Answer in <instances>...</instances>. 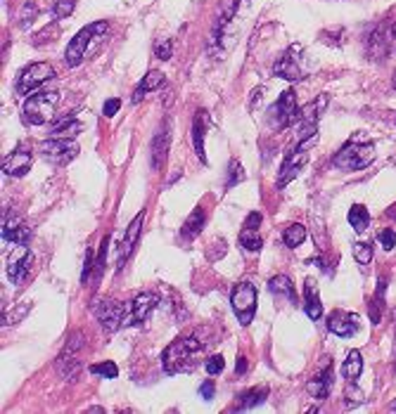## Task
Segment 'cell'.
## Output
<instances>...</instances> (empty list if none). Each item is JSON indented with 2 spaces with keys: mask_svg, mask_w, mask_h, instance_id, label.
Returning a JSON list of instances; mask_svg holds the SVG:
<instances>
[{
  "mask_svg": "<svg viewBox=\"0 0 396 414\" xmlns=\"http://www.w3.org/2000/svg\"><path fill=\"white\" fill-rule=\"evenodd\" d=\"M81 130H83V123L79 119H65L62 123H57L55 128L50 130V137H57V140H74Z\"/></svg>",
  "mask_w": 396,
  "mask_h": 414,
  "instance_id": "cell-27",
  "label": "cell"
},
{
  "mask_svg": "<svg viewBox=\"0 0 396 414\" xmlns=\"http://www.w3.org/2000/svg\"><path fill=\"white\" fill-rule=\"evenodd\" d=\"M361 372H363V355H361V350H349L347 360L342 365V374L352 383H356L361 379Z\"/></svg>",
  "mask_w": 396,
  "mask_h": 414,
  "instance_id": "cell-26",
  "label": "cell"
},
{
  "mask_svg": "<svg viewBox=\"0 0 396 414\" xmlns=\"http://www.w3.org/2000/svg\"><path fill=\"white\" fill-rule=\"evenodd\" d=\"M31 15H33V5L28 3V5H26V15L22 12V26H28V24H31Z\"/></svg>",
  "mask_w": 396,
  "mask_h": 414,
  "instance_id": "cell-46",
  "label": "cell"
},
{
  "mask_svg": "<svg viewBox=\"0 0 396 414\" xmlns=\"http://www.w3.org/2000/svg\"><path fill=\"white\" fill-rule=\"evenodd\" d=\"M311 142H315V140H311ZM311 142L304 140L295 147V152H290V157L285 159L283 169H280L278 187H285L290 180H295V178L299 175V171L308 164V145H311Z\"/></svg>",
  "mask_w": 396,
  "mask_h": 414,
  "instance_id": "cell-11",
  "label": "cell"
},
{
  "mask_svg": "<svg viewBox=\"0 0 396 414\" xmlns=\"http://www.w3.org/2000/svg\"><path fill=\"white\" fill-rule=\"evenodd\" d=\"M384 294H387V277H380V279H377V291H375V296H372V298L382 301Z\"/></svg>",
  "mask_w": 396,
  "mask_h": 414,
  "instance_id": "cell-45",
  "label": "cell"
},
{
  "mask_svg": "<svg viewBox=\"0 0 396 414\" xmlns=\"http://www.w3.org/2000/svg\"><path fill=\"white\" fill-rule=\"evenodd\" d=\"M154 55L159 57V60H171V55H174V40L171 38H162L159 43H154Z\"/></svg>",
  "mask_w": 396,
  "mask_h": 414,
  "instance_id": "cell-37",
  "label": "cell"
},
{
  "mask_svg": "<svg viewBox=\"0 0 396 414\" xmlns=\"http://www.w3.org/2000/svg\"><path fill=\"white\" fill-rule=\"evenodd\" d=\"M107 246H110V237H105V239H102L100 251H97V258H95V279H97V277H102V270H105Z\"/></svg>",
  "mask_w": 396,
  "mask_h": 414,
  "instance_id": "cell-38",
  "label": "cell"
},
{
  "mask_svg": "<svg viewBox=\"0 0 396 414\" xmlns=\"http://www.w3.org/2000/svg\"><path fill=\"white\" fill-rule=\"evenodd\" d=\"M268 291H271V294H275V296L290 298V303H297L295 284H292V279L287 277V275H275V277L268 282Z\"/></svg>",
  "mask_w": 396,
  "mask_h": 414,
  "instance_id": "cell-25",
  "label": "cell"
},
{
  "mask_svg": "<svg viewBox=\"0 0 396 414\" xmlns=\"http://www.w3.org/2000/svg\"><path fill=\"white\" fill-rule=\"evenodd\" d=\"M266 395H268V388H251V390H245V393L240 395V402H238V407H235V410H238V412L251 410V407L261 405V402L266 400Z\"/></svg>",
  "mask_w": 396,
  "mask_h": 414,
  "instance_id": "cell-29",
  "label": "cell"
},
{
  "mask_svg": "<svg viewBox=\"0 0 396 414\" xmlns=\"http://www.w3.org/2000/svg\"><path fill=\"white\" fill-rule=\"evenodd\" d=\"M74 8H76V0H55V5H53L55 19H67V17H72Z\"/></svg>",
  "mask_w": 396,
  "mask_h": 414,
  "instance_id": "cell-34",
  "label": "cell"
},
{
  "mask_svg": "<svg viewBox=\"0 0 396 414\" xmlns=\"http://www.w3.org/2000/svg\"><path fill=\"white\" fill-rule=\"evenodd\" d=\"M304 239H306V227L302 225V223H295V225H287L285 232H283V244L290 246V249H297V246L304 244Z\"/></svg>",
  "mask_w": 396,
  "mask_h": 414,
  "instance_id": "cell-30",
  "label": "cell"
},
{
  "mask_svg": "<svg viewBox=\"0 0 396 414\" xmlns=\"http://www.w3.org/2000/svg\"><path fill=\"white\" fill-rule=\"evenodd\" d=\"M53 78H55L53 64H48V62H33V64L22 69L19 78H17L15 83V93L24 97L31 93V90H36L38 85H43L45 80H53Z\"/></svg>",
  "mask_w": 396,
  "mask_h": 414,
  "instance_id": "cell-7",
  "label": "cell"
},
{
  "mask_svg": "<svg viewBox=\"0 0 396 414\" xmlns=\"http://www.w3.org/2000/svg\"><path fill=\"white\" fill-rule=\"evenodd\" d=\"M392 85H394V90H396V71H394V78H392Z\"/></svg>",
  "mask_w": 396,
  "mask_h": 414,
  "instance_id": "cell-50",
  "label": "cell"
},
{
  "mask_svg": "<svg viewBox=\"0 0 396 414\" xmlns=\"http://www.w3.org/2000/svg\"><path fill=\"white\" fill-rule=\"evenodd\" d=\"M392 43H394V50H396V24H392Z\"/></svg>",
  "mask_w": 396,
  "mask_h": 414,
  "instance_id": "cell-48",
  "label": "cell"
},
{
  "mask_svg": "<svg viewBox=\"0 0 396 414\" xmlns=\"http://www.w3.org/2000/svg\"><path fill=\"white\" fill-rule=\"evenodd\" d=\"M328 329L335 336L352 338L361 329V318L356 313H347V310H332L328 318Z\"/></svg>",
  "mask_w": 396,
  "mask_h": 414,
  "instance_id": "cell-14",
  "label": "cell"
},
{
  "mask_svg": "<svg viewBox=\"0 0 396 414\" xmlns=\"http://www.w3.org/2000/svg\"><path fill=\"white\" fill-rule=\"evenodd\" d=\"M297 119H299V102H297V93L290 88L285 93H280L278 102L271 109V119L268 121H271L275 130H283L290 123H295Z\"/></svg>",
  "mask_w": 396,
  "mask_h": 414,
  "instance_id": "cell-8",
  "label": "cell"
},
{
  "mask_svg": "<svg viewBox=\"0 0 396 414\" xmlns=\"http://www.w3.org/2000/svg\"><path fill=\"white\" fill-rule=\"evenodd\" d=\"M259 225H261V214H249L247 216V221H245V227H251V230H259Z\"/></svg>",
  "mask_w": 396,
  "mask_h": 414,
  "instance_id": "cell-44",
  "label": "cell"
},
{
  "mask_svg": "<svg viewBox=\"0 0 396 414\" xmlns=\"http://www.w3.org/2000/svg\"><path fill=\"white\" fill-rule=\"evenodd\" d=\"M107 28H110L107 21H93V24L83 26L81 31L72 38V43H69L67 50H65L67 67L74 69V67L81 64V62L85 60V55H88V50H93L95 45L100 43V38L107 33Z\"/></svg>",
  "mask_w": 396,
  "mask_h": 414,
  "instance_id": "cell-3",
  "label": "cell"
},
{
  "mask_svg": "<svg viewBox=\"0 0 396 414\" xmlns=\"http://www.w3.org/2000/svg\"><path fill=\"white\" fill-rule=\"evenodd\" d=\"M256 296L259 294H256V286L251 284V282H240V284H235L231 294V303H233L235 315H238V322L242 327H249L251 320H254Z\"/></svg>",
  "mask_w": 396,
  "mask_h": 414,
  "instance_id": "cell-6",
  "label": "cell"
},
{
  "mask_svg": "<svg viewBox=\"0 0 396 414\" xmlns=\"http://www.w3.org/2000/svg\"><path fill=\"white\" fill-rule=\"evenodd\" d=\"M60 102V93L57 90H41L36 95H28L22 107V119L28 126H43L50 123L55 119V109Z\"/></svg>",
  "mask_w": 396,
  "mask_h": 414,
  "instance_id": "cell-4",
  "label": "cell"
},
{
  "mask_svg": "<svg viewBox=\"0 0 396 414\" xmlns=\"http://www.w3.org/2000/svg\"><path fill=\"white\" fill-rule=\"evenodd\" d=\"M349 225H352L356 232H365L370 225V214L368 209H365L363 204H354L352 209H349Z\"/></svg>",
  "mask_w": 396,
  "mask_h": 414,
  "instance_id": "cell-28",
  "label": "cell"
},
{
  "mask_svg": "<svg viewBox=\"0 0 396 414\" xmlns=\"http://www.w3.org/2000/svg\"><path fill=\"white\" fill-rule=\"evenodd\" d=\"M28 227L24 223V218L19 214H8L3 216V241L8 244H17V246H24L28 241Z\"/></svg>",
  "mask_w": 396,
  "mask_h": 414,
  "instance_id": "cell-17",
  "label": "cell"
},
{
  "mask_svg": "<svg viewBox=\"0 0 396 414\" xmlns=\"http://www.w3.org/2000/svg\"><path fill=\"white\" fill-rule=\"evenodd\" d=\"M389 410H392V412H396V400L392 402V405H389Z\"/></svg>",
  "mask_w": 396,
  "mask_h": 414,
  "instance_id": "cell-49",
  "label": "cell"
},
{
  "mask_svg": "<svg viewBox=\"0 0 396 414\" xmlns=\"http://www.w3.org/2000/svg\"><path fill=\"white\" fill-rule=\"evenodd\" d=\"M328 107V95H318L315 97V102H311L306 109H302L299 112V142L308 140V137H315L318 133V119H320V112Z\"/></svg>",
  "mask_w": 396,
  "mask_h": 414,
  "instance_id": "cell-9",
  "label": "cell"
},
{
  "mask_svg": "<svg viewBox=\"0 0 396 414\" xmlns=\"http://www.w3.org/2000/svg\"><path fill=\"white\" fill-rule=\"evenodd\" d=\"M31 310V303H19L15 310H10V313H3V327H10L15 325V322H19L24 315Z\"/></svg>",
  "mask_w": 396,
  "mask_h": 414,
  "instance_id": "cell-35",
  "label": "cell"
},
{
  "mask_svg": "<svg viewBox=\"0 0 396 414\" xmlns=\"http://www.w3.org/2000/svg\"><path fill=\"white\" fill-rule=\"evenodd\" d=\"M142 221H145V214H138L133 221H131L129 230H126L124 241L117 246V270H122L126 266V261L133 256L138 246V237H140V230H142Z\"/></svg>",
  "mask_w": 396,
  "mask_h": 414,
  "instance_id": "cell-13",
  "label": "cell"
},
{
  "mask_svg": "<svg viewBox=\"0 0 396 414\" xmlns=\"http://www.w3.org/2000/svg\"><path fill=\"white\" fill-rule=\"evenodd\" d=\"M204 223H206V214H204L202 206H197V209H195L192 214L188 216V221L183 223V227H181L183 239H195V237H197V234L202 232Z\"/></svg>",
  "mask_w": 396,
  "mask_h": 414,
  "instance_id": "cell-23",
  "label": "cell"
},
{
  "mask_svg": "<svg viewBox=\"0 0 396 414\" xmlns=\"http://www.w3.org/2000/svg\"><path fill=\"white\" fill-rule=\"evenodd\" d=\"M375 161V145L363 135H354L332 159V166L340 171H363Z\"/></svg>",
  "mask_w": 396,
  "mask_h": 414,
  "instance_id": "cell-2",
  "label": "cell"
},
{
  "mask_svg": "<svg viewBox=\"0 0 396 414\" xmlns=\"http://www.w3.org/2000/svg\"><path fill=\"white\" fill-rule=\"evenodd\" d=\"M199 395H202V400H211L216 395V386H214V381H211V379H206L202 386H199Z\"/></svg>",
  "mask_w": 396,
  "mask_h": 414,
  "instance_id": "cell-43",
  "label": "cell"
},
{
  "mask_svg": "<svg viewBox=\"0 0 396 414\" xmlns=\"http://www.w3.org/2000/svg\"><path fill=\"white\" fill-rule=\"evenodd\" d=\"M31 266H33V254L26 246H22V254L13 258L8 266V279L13 282V284H24L26 275L31 273Z\"/></svg>",
  "mask_w": 396,
  "mask_h": 414,
  "instance_id": "cell-19",
  "label": "cell"
},
{
  "mask_svg": "<svg viewBox=\"0 0 396 414\" xmlns=\"http://www.w3.org/2000/svg\"><path fill=\"white\" fill-rule=\"evenodd\" d=\"M235 372H238V374H245L247 372V358L245 355H240L238 358V367H235Z\"/></svg>",
  "mask_w": 396,
  "mask_h": 414,
  "instance_id": "cell-47",
  "label": "cell"
},
{
  "mask_svg": "<svg viewBox=\"0 0 396 414\" xmlns=\"http://www.w3.org/2000/svg\"><path fill=\"white\" fill-rule=\"evenodd\" d=\"M90 310H93V315L105 331H119L124 327H129V303L102 298V301H93Z\"/></svg>",
  "mask_w": 396,
  "mask_h": 414,
  "instance_id": "cell-5",
  "label": "cell"
},
{
  "mask_svg": "<svg viewBox=\"0 0 396 414\" xmlns=\"http://www.w3.org/2000/svg\"><path fill=\"white\" fill-rule=\"evenodd\" d=\"M240 246H242L245 251H251V254H256V251H261L263 239H261L259 230L242 227V232H240Z\"/></svg>",
  "mask_w": 396,
  "mask_h": 414,
  "instance_id": "cell-31",
  "label": "cell"
},
{
  "mask_svg": "<svg viewBox=\"0 0 396 414\" xmlns=\"http://www.w3.org/2000/svg\"><path fill=\"white\" fill-rule=\"evenodd\" d=\"M377 241L382 244V249L384 251H392L394 246H396V232L392 227H384L380 234H377Z\"/></svg>",
  "mask_w": 396,
  "mask_h": 414,
  "instance_id": "cell-39",
  "label": "cell"
},
{
  "mask_svg": "<svg viewBox=\"0 0 396 414\" xmlns=\"http://www.w3.org/2000/svg\"><path fill=\"white\" fill-rule=\"evenodd\" d=\"M352 251H354V258H356L358 266H368V263L372 261V246L368 244V241H356V244L352 246Z\"/></svg>",
  "mask_w": 396,
  "mask_h": 414,
  "instance_id": "cell-32",
  "label": "cell"
},
{
  "mask_svg": "<svg viewBox=\"0 0 396 414\" xmlns=\"http://www.w3.org/2000/svg\"><path fill=\"white\" fill-rule=\"evenodd\" d=\"M95 266H93V249H88L85 251V261H83V270H81V282L85 284L88 282V277H90V270H93Z\"/></svg>",
  "mask_w": 396,
  "mask_h": 414,
  "instance_id": "cell-42",
  "label": "cell"
},
{
  "mask_svg": "<svg viewBox=\"0 0 396 414\" xmlns=\"http://www.w3.org/2000/svg\"><path fill=\"white\" fill-rule=\"evenodd\" d=\"M126 303H129V325H142V322L150 318L152 310L157 308L159 296L154 291H142V294H138L135 298H131Z\"/></svg>",
  "mask_w": 396,
  "mask_h": 414,
  "instance_id": "cell-12",
  "label": "cell"
},
{
  "mask_svg": "<svg viewBox=\"0 0 396 414\" xmlns=\"http://www.w3.org/2000/svg\"><path fill=\"white\" fill-rule=\"evenodd\" d=\"M90 372H93V374L105 377V379H117V377H119V367L114 365L112 360L100 362V365H90Z\"/></svg>",
  "mask_w": 396,
  "mask_h": 414,
  "instance_id": "cell-36",
  "label": "cell"
},
{
  "mask_svg": "<svg viewBox=\"0 0 396 414\" xmlns=\"http://www.w3.org/2000/svg\"><path fill=\"white\" fill-rule=\"evenodd\" d=\"M43 154L48 157L53 164H69L74 157H76L79 147L74 140H57V137H50V140L43 142Z\"/></svg>",
  "mask_w": 396,
  "mask_h": 414,
  "instance_id": "cell-15",
  "label": "cell"
},
{
  "mask_svg": "<svg viewBox=\"0 0 396 414\" xmlns=\"http://www.w3.org/2000/svg\"><path fill=\"white\" fill-rule=\"evenodd\" d=\"M206 128H209V112L206 109H199L197 117L192 121V145H195V154L197 159L206 164V154H204V135Z\"/></svg>",
  "mask_w": 396,
  "mask_h": 414,
  "instance_id": "cell-21",
  "label": "cell"
},
{
  "mask_svg": "<svg viewBox=\"0 0 396 414\" xmlns=\"http://www.w3.org/2000/svg\"><path fill=\"white\" fill-rule=\"evenodd\" d=\"M332 381H335V374H332V365L328 360V365L315 374L311 381H308V393L313 395L315 400H325L332 390Z\"/></svg>",
  "mask_w": 396,
  "mask_h": 414,
  "instance_id": "cell-20",
  "label": "cell"
},
{
  "mask_svg": "<svg viewBox=\"0 0 396 414\" xmlns=\"http://www.w3.org/2000/svg\"><path fill=\"white\" fill-rule=\"evenodd\" d=\"M304 294H306L304 310H306L308 320H320V318H323V303H320L318 284H315L313 277H306V282H304Z\"/></svg>",
  "mask_w": 396,
  "mask_h": 414,
  "instance_id": "cell-22",
  "label": "cell"
},
{
  "mask_svg": "<svg viewBox=\"0 0 396 414\" xmlns=\"http://www.w3.org/2000/svg\"><path fill=\"white\" fill-rule=\"evenodd\" d=\"M206 372H209L211 377L214 374H221L223 372V367H226V360H223V355H211L209 360H206Z\"/></svg>",
  "mask_w": 396,
  "mask_h": 414,
  "instance_id": "cell-40",
  "label": "cell"
},
{
  "mask_svg": "<svg viewBox=\"0 0 396 414\" xmlns=\"http://www.w3.org/2000/svg\"><path fill=\"white\" fill-rule=\"evenodd\" d=\"M31 161H33V157H31V152H28L26 147H17L3 159V173L13 175V178L26 175L28 169H31Z\"/></svg>",
  "mask_w": 396,
  "mask_h": 414,
  "instance_id": "cell-18",
  "label": "cell"
},
{
  "mask_svg": "<svg viewBox=\"0 0 396 414\" xmlns=\"http://www.w3.org/2000/svg\"><path fill=\"white\" fill-rule=\"evenodd\" d=\"M119 109H122V100H119V97H110V100L105 102V107H102V114H105L107 119H112Z\"/></svg>",
  "mask_w": 396,
  "mask_h": 414,
  "instance_id": "cell-41",
  "label": "cell"
},
{
  "mask_svg": "<svg viewBox=\"0 0 396 414\" xmlns=\"http://www.w3.org/2000/svg\"><path fill=\"white\" fill-rule=\"evenodd\" d=\"M211 343L209 329L199 327V329L190 331L188 336L176 338L174 343H169L162 353V365L166 374H178V372H190L192 367H197V358L204 353L206 346Z\"/></svg>",
  "mask_w": 396,
  "mask_h": 414,
  "instance_id": "cell-1",
  "label": "cell"
},
{
  "mask_svg": "<svg viewBox=\"0 0 396 414\" xmlns=\"http://www.w3.org/2000/svg\"><path fill=\"white\" fill-rule=\"evenodd\" d=\"M169 147H171V121L164 119L162 126H159L157 133H154V137H152V166L157 171L166 164Z\"/></svg>",
  "mask_w": 396,
  "mask_h": 414,
  "instance_id": "cell-16",
  "label": "cell"
},
{
  "mask_svg": "<svg viewBox=\"0 0 396 414\" xmlns=\"http://www.w3.org/2000/svg\"><path fill=\"white\" fill-rule=\"evenodd\" d=\"M297 48L299 45H292L287 53H283L275 60V64H273V76H278V78H285V80H290V83H297V80H304L306 78V71H304V67L299 64V57H297Z\"/></svg>",
  "mask_w": 396,
  "mask_h": 414,
  "instance_id": "cell-10",
  "label": "cell"
},
{
  "mask_svg": "<svg viewBox=\"0 0 396 414\" xmlns=\"http://www.w3.org/2000/svg\"><path fill=\"white\" fill-rule=\"evenodd\" d=\"M162 83H164V74L162 71H147L145 76H142L140 85L135 88V93H133V105L142 102L145 93H152V90H157Z\"/></svg>",
  "mask_w": 396,
  "mask_h": 414,
  "instance_id": "cell-24",
  "label": "cell"
},
{
  "mask_svg": "<svg viewBox=\"0 0 396 414\" xmlns=\"http://www.w3.org/2000/svg\"><path fill=\"white\" fill-rule=\"evenodd\" d=\"M245 171L242 166H240V161H231L228 164V178H226V189H233L235 185H240V182L245 180Z\"/></svg>",
  "mask_w": 396,
  "mask_h": 414,
  "instance_id": "cell-33",
  "label": "cell"
}]
</instances>
